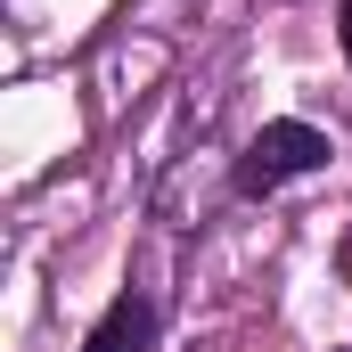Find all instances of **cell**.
I'll use <instances>...</instances> for the list:
<instances>
[{"label": "cell", "mask_w": 352, "mask_h": 352, "mask_svg": "<svg viewBox=\"0 0 352 352\" xmlns=\"http://www.w3.org/2000/svg\"><path fill=\"white\" fill-rule=\"evenodd\" d=\"M328 164V131L320 123H263L254 140H246V156H238V197H270V188H287V180L320 173Z\"/></svg>", "instance_id": "1"}, {"label": "cell", "mask_w": 352, "mask_h": 352, "mask_svg": "<svg viewBox=\"0 0 352 352\" xmlns=\"http://www.w3.org/2000/svg\"><path fill=\"white\" fill-rule=\"evenodd\" d=\"M156 344V303L148 295H115L98 311V328L82 336V352H148Z\"/></svg>", "instance_id": "2"}, {"label": "cell", "mask_w": 352, "mask_h": 352, "mask_svg": "<svg viewBox=\"0 0 352 352\" xmlns=\"http://www.w3.org/2000/svg\"><path fill=\"white\" fill-rule=\"evenodd\" d=\"M336 33H344V58H352V0H336Z\"/></svg>", "instance_id": "3"}, {"label": "cell", "mask_w": 352, "mask_h": 352, "mask_svg": "<svg viewBox=\"0 0 352 352\" xmlns=\"http://www.w3.org/2000/svg\"><path fill=\"white\" fill-rule=\"evenodd\" d=\"M344 270H352V246H344Z\"/></svg>", "instance_id": "4"}]
</instances>
